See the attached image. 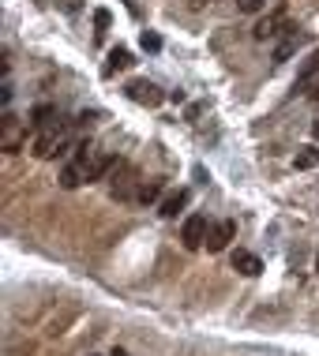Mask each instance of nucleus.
<instances>
[{"label": "nucleus", "mask_w": 319, "mask_h": 356, "mask_svg": "<svg viewBox=\"0 0 319 356\" xmlns=\"http://www.w3.org/2000/svg\"><path fill=\"white\" fill-rule=\"evenodd\" d=\"M316 75H319V49H316L312 56H308V60H304V68L297 72V86H301V90H308V86L316 83Z\"/></svg>", "instance_id": "1a4fd4ad"}, {"label": "nucleus", "mask_w": 319, "mask_h": 356, "mask_svg": "<svg viewBox=\"0 0 319 356\" xmlns=\"http://www.w3.org/2000/svg\"><path fill=\"white\" fill-rule=\"evenodd\" d=\"M158 191H162L158 180H150V184H139V195H135V203H154V199H158Z\"/></svg>", "instance_id": "ddd939ff"}, {"label": "nucleus", "mask_w": 319, "mask_h": 356, "mask_svg": "<svg viewBox=\"0 0 319 356\" xmlns=\"http://www.w3.org/2000/svg\"><path fill=\"white\" fill-rule=\"evenodd\" d=\"M207 233H210L207 218H203V214H192V218L185 221V229H180V240H185L188 252H199V248L207 244Z\"/></svg>", "instance_id": "7ed1b4c3"}, {"label": "nucleus", "mask_w": 319, "mask_h": 356, "mask_svg": "<svg viewBox=\"0 0 319 356\" xmlns=\"http://www.w3.org/2000/svg\"><path fill=\"white\" fill-rule=\"evenodd\" d=\"M304 94H308V98H312V102H319V79H316L312 86H308V90H304Z\"/></svg>", "instance_id": "f3484780"}, {"label": "nucleus", "mask_w": 319, "mask_h": 356, "mask_svg": "<svg viewBox=\"0 0 319 356\" xmlns=\"http://www.w3.org/2000/svg\"><path fill=\"white\" fill-rule=\"evenodd\" d=\"M143 49H150V53L162 49V38L158 34H143Z\"/></svg>", "instance_id": "4468645a"}, {"label": "nucleus", "mask_w": 319, "mask_h": 356, "mask_svg": "<svg viewBox=\"0 0 319 356\" xmlns=\"http://www.w3.org/2000/svg\"><path fill=\"white\" fill-rule=\"evenodd\" d=\"M240 8H244V12H263V8H267V0H244Z\"/></svg>", "instance_id": "dca6fc26"}, {"label": "nucleus", "mask_w": 319, "mask_h": 356, "mask_svg": "<svg viewBox=\"0 0 319 356\" xmlns=\"http://www.w3.org/2000/svg\"><path fill=\"white\" fill-rule=\"evenodd\" d=\"M233 236H237V221H218V225H210V233H207V252H226Z\"/></svg>", "instance_id": "20e7f679"}, {"label": "nucleus", "mask_w": 319, "mask_h": 356, "mask_svg": "<svg viewBox=\"0 0 319 356\" xmlns=\"http://www.w3.org/2000/svg\"><path fill=\"white\" fill-rule=\"evenodd\" d=\"M316 274H319V255H316Z\"/></svg>", "instance_id": "aec40b11"}, {"label": "nucleus", "mask_w": 319, "mask_h": 356, "mask_svg": "<svg viewBox=\"0 0 319 356\" xmlns=\"http://www.w3.org/2000/svg\"><path fill=\"white\" fill-rule=\"evenodd\" d=\"M293 165H297V169H316V165H319V143H312V147H304V150L293 158Z\"/></svg>", "instance_id": "f8f14e48"}, {"label": "nucleus", "mask_w": 319, "mask_h": 356, "mask_svg": "<svg viewBox=\"0 0 319 356\" xmlns=\"http://www.w3.org/2000/svg\"><path fill=\"white\" fill-rule=\"evenodd\" d=\"M124 94H128L132 102H139V105H147V109H158L162 102H166V94L158 90L154 83H147V79H132L128 86H124Z\"/></svg>", "instance_id": "f03ea898"}, {"label": "nucleus", "mask_w": 319, "mask_h": 356, "mask_svg": "<svg viewBox=\"0 0 319 356\" xmlns=\"http://www.w3.org/2000/svg\"><path fill=\"white\" fill-rule=\"evenodd\" d=\"M233 270L244 274V277H256L259 270H263V263H259V255L244 252V248H237V252H233Z\"/></svg>", "instance_id": "423d86ee"}, {"label": "nucleus", "mask_w": 319, "mask_h": 356, "mask_svg": "<svg viewBox=\"0 0 319 356\" xmlns=\"http://www.w3.org/2000/svg\"><path fill=\"white\" fill-rule=\"evenodd\" d=\"M312 139H316V143H319V120H316V124H312Z\"/></svg>", "instance_id": "a211bd4d"}, {"label": "nucleus", "mask_w": 319, "mask_h": 356, "mask_svg": "<svg viewBox=\"0 0 319 356\" xmlns=\"http://www.w3.org/2000/svg\"><path fill=\"white\" fill-rule=\"evenodd\" d=\"M109 356H128V353H124V349H113V353H109Z\"/></svg>", "instance_id": "6ab92c4d"}, {"label": "nucleus", "mask_w": 319, "mask_h": 356, "mask_svg": "<svg viewBox=\"0 0 319 356\" xmlns=\"http://www.w3.org/2000/svg\"><path fill=\"white\" fill-rule=\"evenodd\" d=\"M185 207H188V191H185V188H177V191H169V195L162 199L158 214H162V218H177Z\"/></svg>", "instance_id": "0eeeda50"}, {"label": "nucleus", "mask_w": 319, "mask_h": 356, "mask_svg": "<svg viewBox=\"0 0 319 356\" xmlns=\"http://www.w3.org/2000/svg\"><path fill=\"white\" fill-rule=\"evenodd\" d=\"M297 45H301V34H297V31H293V26H289V34H286V42H282V45H278V49H274V64H286V60H289V56H293V53H297Z\"/></svg>", "instance_id": "9d476101"}, {"label": "nucleus", "mask_w": 319, "mask_h": 356, "mask_svg": "<svg viewBox=\"0 0 319 356\" xmlns=\"http://www.w3.org/2000/svg\"><path fill=\"white\" fill-rule=\"evenodd\" d=\"M132 53L128 49H120V45H117V49H113L109 53V64H105V75H113V72H117V68H132Z\"/></svg>", "instance_id": "9b49d317"}, {"label": "nucleus", "mask_w": 319, "mask_h": 356, "mask_svg": "<svg viewBox=\"0 0 319 356\" xmlns=\"http://www.w3.org/2000/svg\"><path fill=\"white\" fill-rule=\"evenodd\" d=\"M94 23H98V31H105V26H109V12L98 8V12H94Z\"/></svg>", "instance_id": "2eb2a0df"}, {"label": "nucleus", "mask_w": 319, "mask_h": 356, "mask_svg": "<svg viewBox=\"0 0 319 356\" xmlns=\"http://www.w3.org/2000/svg\"><path fill=\"white\" fill-rule=\"evenodd\" d=\"M282 26H286V12L278 8V12H270V15L259 19L252 34H256V42H270V38H278V34H282Z\"/></svg>", "instance_id": "39448f33"}, {"label": "nucleus", "mask_w": 319, "mask_h": 356, "mask_svg": "<svg viewBox=\"0 0 319 356\" xmlns=\"http://www.w3.org/2000/svg\"><path fill=\"white\" fill-rule=\"evenodd\" d=\"M56 120H61V113H56L53 105H38V109L31 113V128H34V131L49 128V124H56Z\"/></svg>", "instance_id": "6e6552de"}, {"label": "nucleus", "mask_w": 319, "mask_h": 356, "mask_svg": "<svg viewBox=\"0 0 319 356\" xmlns=\"http://www.w3.org/2000/svg\"><path fill=\"white\" fill-rule=\"evenodd\" d=\"M64 150H72V136L64 131L61 120L38 131V139H34V158L49 161V158H56V154H64Z\"/></svg>", "instance_id": "f257e3e1"}]
</instances>
